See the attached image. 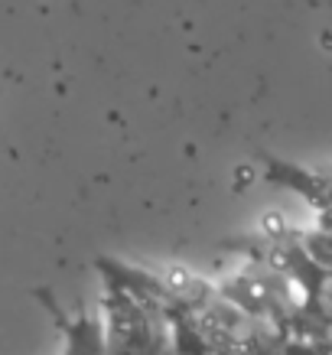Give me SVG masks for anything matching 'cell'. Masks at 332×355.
Segmentation results:
<instances>
[{
	"mask_svg": "<svg viewBox=\"0 0 332 355\" xmlns=\"http://www.w3.org/2000/svg\"><path fill=\"white\" fill-rule=\"evenodd\" d=\"M329 343H332V326H329Z\"/></svg>",
	"mask_w": 332,
	"mask_h": 355,
	"instance_id": "cell-3",
	"label": "cell"
},
{
	"mask_svg": "<svg viewBox=\"0 0 332 355\" xmlns=\"http://www.w3.org/2000/svg\"><path fill=\"white\" fill-rule=\"evenodd\" d=\"M205 355H251L245 349V345H238V343H231V345H215V349H209Z\"/></svg>",
	"mask_w": 332,
	"mask_h": 355,
	"instance_id": "cell-2",
	"label": "cell"
},
{
	"mask_svg": "<svg viewBox=\"0 0 332 355\" xmlns=\"http://www.w3.org/2000/svg\"><path fill=\"white\" fill-rule=\"evenodd\" d=\"M316 300H320L322 313H329V316H332V270H326V277H322V284H320Z\"/></svg>",
	"mask_w": 332,
	"mask_h": 355,
	"instance_id": "cell-1",
	"label": "cell"
}]
</instances>
